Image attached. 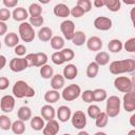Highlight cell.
I'll list each match as a JSON object with an SVG mask.
<instances>
[{
    "label": "cell",
    "instance_id": "obj_1",
    "mask_svg": "<svg viewBox=\"0 0 135 135\" xmlns=\"http://www.w3.org/2000/svg\"><path fill=\"white\" fill-rule=\"evenodd\" d=\"M134 70H135V60L132 58L112 61L109 66V71L113 75L132 73V72H134Z\"/></svg>",
    "mask_w": 135,
    "mask_h": 135
},
{
    "label": "cell",
    "instance_id": "obj_2",
    "mask_svg": "<svg viewBox=\"0 0 135 135\" xmlns=\"http://www.w3.org/2000/svg\"><path fill=\"white\" fill-rule=\"evenodd\" d=\"M12 93L15 98L21 99V98H32L35 96L36 92L35 90L24 80H18L15 82V84L12 88Z\"/></svg>",
    "mask_w": 135,
    "mask_h": 135
},
{
    "label": "cell",
    "instance_id": "obj_3",
    "mask_svg": "<svg viewBox=\"0 0 135 135\" xmlns=\"http://www.w3.org/2000/svg\"><path fill=\"white\" fill-rule=\"evenodd\" d=\"M105 102V113L109 116V118H114L119 115L120 113V108H121V100L118 96L112 95L108 97Z\"/></svg>",
    "mask_w": 135,
    "mask_h": 135
},
{
    "label": "cell",
    "instance_id": "obj_4",
    "mask_svg": "<svg viewBox=\"0 0 135 135\" xmlns=\"http://www.w3.org/2000/svg\"><path fill=\"white\" fill-rule=\"evenodd\" d=\"M18 33H19V35H18L19 38L24 42H32L36 36L34 27L26 21L20 23V25L18 27Z\"/></svg>",
    "mask_w": 135,
    "mask_h": 135
},
{
    "label": "cell",
    "instance_id": "obj_5",
    "mask_svg": "<svg viewBox=\"0 0 135 135\" xmlns=\"http://www.w3.org/2000/svg\"><path fill=\"white\" fill-rule=\"evenodd\" d=\"M114 86L116 90H118L121 93H128L131 91H134V82L132 79H130L127 76H117L114 79Z\"/></svg>",
    "mask_w": 135,
    "mask_h": 135
},
{
    "label": "cell",
    "instance_id": "obj_6",
    "mask_svg": "<svg viewBox=\"0 0 135 135\" xmlns=\"http://www.w3.org/2000/svg\"><path fill=\"white\" fill-rule=\"evenodd\" d=\"M80 95H81V88L76 83H72L69 84L68 86H64L61 93V97L65 101H73L77 99Z\"/></svg>",
    "mask_w": 135,
    "mask_h": 135
},
{
    "label": "cell",
    "instance_id": "obj_7",
    "mask_svg": "<svg viewBox=\"0 0 135 135\" xmlns=\"http://www.w3.org/2000/svg\"><path fill=\"white\" fill-rule=\"evenodd\" d=\"M27 62H28V66H38L41 68L42 65L46 64L47 62V55L43 52H39V53H31L27 54L25 56Z\"/></svg>",
    "mask_w": 135,
    "mask_h": 135
},
{
    "label": "cell",
    "instance_id": "obj_8",
    "mask_svg": "<svg viewBox=\"0 0 135 135\" xmlns=\"http://www.w3.org/2000/svg\"><path fill=\"white\" fill-rule=\"evenodd\" d=\"M71 122H72V126L75 129L82 130L86 126V115L84 114V112L78 110V111H76V112H74L72 114V116H71Z\"/></svg>",
    "mask_w": 135,
    "mask_h": 135
},
{
    "label": "cell",
    "instance_id": "obj_9",
    "mask_svg": "<svg viewBox=\"0 0 135 135\" xmlns=\"http://www.w3.org/2000/svg\"><path fill=\"white\" fill-rule=\"evenodd\" d=\"M8 66L11 69V71H13L15 73H19L28 68V62L25 57H15V58L11 59Z\"/></svg>",
    "mask_w": 135,
    "mask_h": 135
},
{
    "label": "cell",
    "instance_id": "obj_10",
    "mask_svg": "<svg viewBox=\"0 0 135 135\" xmlns=\"http://www.w3.org/2000/svg\"><path fill=\"white\" fill-rule=\"evenodd\" d=\"M60 31L63 34L64 39L66 40H72L74 33H75V23L72 20H63L60 23Z\"/></svg>",
    "mask_w": 135,
    "mask_h": 135
},
{
    "label": "cell",
    "instance_id": "obj_11",
    "mask_svg": "<svg viewBox=\"0 0 135 135\" xmlns=\"http://www.w3.org/2000/svg\"><path fill=\"white\" fill-rule=\"evenodd\" d=\"M122 107L124 111L128 113H133L135 111V92L134 91L124 93L122 98Z\"/></svg>",
    "mask_w": 135,
    "mask_h": 135
},
{
    "label": "cell",
    "instance_id": "obj_12",
    "mask_svg": "<svg viewBox=\"0 0 135 135\" xmlns=\"http://www.w3.org/2000/svg\"><path fill=\"white\" fill-rule=\"evenodd\" d=\"M93 25H94V27L96 30H99V31H109V30L112 28L113 22H112V20L109 17L99 16V17L95 18V20L93 22Z\"/></svg>",
    "mask_w": 135,
    "mask_h": 135
},
{
    "label": "cell",
    "instance_id": "obj_13",
    "mask_svg": "<svg viewBox=\"0 0 135 135\" xmlns=\"http://www.w3.org/2000/svg\"><path fill=\"white\" fill-rule=\"evenodd\" d=\"M15 108V97L13 95H4L0 99V109L4 113H11Z\"/></svg>",
    "mask_w": 135,
    "mask_h": 135
},
{
    "label": "cell",
    "instance_id": "obj_14",
    "mask_svg": "<svg viewBox=\"0 0 135 135\" xmlns=\"http://www.w3.org/2000/svg\"><path fill=\"white\" fill-rule=\"evenodd\" d=\"M86 47L88 50L92 51V52H99L102 49V40L98 37V36H92L89 39H86Z\"/></svg>",
    "mask_w": 135,
    "mask_h": 135
},
{
    "label": "cell",
    "instance_id": "obj_15",
    "mask_svg": "<svg viewBox=\"0 0 135 135\" xmlns=\"http://www.w3.org/2000/svg\"><path fill=\"white\" fill-rule=\"evenodd\" d=\"M60 128H59V122L55 119L50 120L45 123L43 130H42V134L43 135H57L59 132Z\"/></svg>",
    "mask_w": 135,
    "mask_h": 135
},
{
    "label": "cell",
    "instance_id": "obj_16",
    "mask_svg": "<svg viewBox=\"0 0 135 135\" xmlns=\"http://www.w3.org/2000/svg\"><path fill=\"white\" fill-rule=\"evenodd\" d=\"M56 116L59 121L61 122H66L68 120L71 119L72 116V111L68 105H60L57 111H56Z\"/></svg>",
    "mask_w": 135,
    "mask_h": 135
},
{
    "label": "cell",
    "instance_id": "obj_17",
    "mask_svg": "<svg viewBox=\"0 0 135 135\" xmlns=\"http://www.w3.org/2000/svg\"><path fill=\"white\" fill-rule=\"evenodd\" d=\"M78 75V69L75 64L73 63H68L64 68H63V72H62V76L64 77V79L68 80H74Z\"/></svg>",
    "mask_w": 135,
    "mask_h": 135
},
{
    "label": "cell",
    "instance_id": "obj_18",
    "mask_svg": "<svg viewBox=\"0 0 135 135\" xmlns=\"http://www.w3.org/2000/svg\"><path fill=\"white\" fill-rule=\"evenodd\" d=\"M40 114H41V117L44 120L50 121V120L55 119V117H56V110L51 104H44L40 109Z\"/></svg>",
    "mask_w": 135,
    "mask_h": 135
},
{
    "label": "cell",
    "instance_id": "obj_19",
    "mask_svg": "<svg viewBox=\"0 0 135 135\" xmlns=\"http://www.w3.org/2000/svg\"><path fill=\"white\" fill-rule=\"evenodd\" d=\"M12 17L15 21L17 22H24L27 18H28V13L27 9H25L22 6H19L17 8H14L13 13H12Z\"/></svg>",
    "mask_w": 135,
    "mask_h": 135
},
{
    "label": "cell",
    "instance_id": "obj_20",
    "mask_svg": "<svg viewBox=\"0 0 135 135\" xmlns=\"http://www.w3.org/2000/svg\"><path fill=\"white\" fill-rule=\"evenodd\" d=\"M53 13L56 17L59 18H66L70 16V8L66 4L64 3H58L54 6L53 8Z\"/></svg>",
    "mask_w": 135,
    "mask_h": 135
},
{
    "label": "cell",
    "instance_id": "obj_21",
    "mask_svg": "<svg viewBox=\"0 0 135 135\" xmlns=\"http://www.w3.org/2000/svg\"><path fill=\"white\" fill-rule=\"evenodd\" d=\"M64 83H65V79L61 74H55L52 78H51V86L52 90H56L59 91L61 89L64 88Z\"/></svg>",
    "mask_w": 135,
    "mask_h": 135
},
{
    "label": "cell",
    "instance_id": "obj_22",
    "mask_svg": "<svg viewBox=\"0 0 135 135\" xmlns=\"http://www.w3.org/2000/svg\"><path fill=\"white\" fill-rule=\"evenodd\" d=\"M17 117H18L19 120H21L23 122L31 120V118H32V110H31V108L27 107V105L20 107L18 109V111H17Z\"/></svg>",
    "mask_w": 135,
    "mask_h": 135
},
{
    "label": "cell",
    "instance_id": "obj_23",
    "mask_svg": "<svg viewBox=\"0 0 135 135\" xmlns=\"http://www.w3.org/2000/svg\"><path fill=\"white\" fill-rule=\"evenodd\" d=\"M19 36L15 32H9L4 36V43L8 47H15L19 44Z\"/></svg>",
    "mask_w": 135,
    "mask_h": 135
},
{
    "label": "cell",
    "instance_id": "obj_24",
    "mask_svg": "<svg viewBox=\"0 0 135 135\" xmlns=\"http://www.w3.org/2000/svg\"><path fill=\"white\" fill-rule=\"evenodd\" d=\"M37 36H38V39H39L40 41H42V42H47V41H50V40L52 39V37H53V31H52V28L49 27V26H42V27L38 31Z\"/></svg>",
    "mask_w": 135,
    "mask_h": 135
},
{
    "label": "cell",
    "instance_id": "obj_25",
    "mask_svg": "<svg viewBox=\"0 0 135 135\" xmlns=\"http://www.w3.org/2000/svg\"><path fill=\"white\" fill-rule=\"evenodd\" d=\"M61 97V94L59 93V91L56 90H49L45 92L44 94V101L47 102V104H52L57 102Z\"/></svg>",
    "mask_w": 135,
    "mask_h": 135
},
{
    "label": "cell",
    "instance_id": "obj_26",
    "mask_svg": "<svg viewBox=\"0 0 135 135\" xmlns=\"http://www.w3.org/2000/svg\"><path fill=\"white\" fill-rule=\"evenodd\" d=\"M71 41L73 42L74 45L81 46V45H83L86 42V35L82 31H75L74 36H73V38H72Z\"/></svg>",
    "mask_w": 135,
    "mask_h": 135
},
{
    "label": "cell",
    "instance_id": "obj_27",
    "mask_svg": "<svg viewBox=\"0 0 135 135\" xmlns=\"http://www.w3.org/2000/svg\"><path fill=\"white\" fill-rule=\"evenodd\" d=\"M95 62L99 65V66H103L107 65L110 62V55L108 52L104 51H99L97 52L96 56H95Z\"/></svg>",
    "mask_w": 135,
    "mask_h": 135
},
{
    "label": "cell",
    "instance_id": "obj_28",
    "mask_svg": "<svg viewBox=\"0 0 135 135\" xmlns=\"http://www.w3.org/2000/svg\"><path fill=\"white\" fill-rule=\"evenodd\" d=\"M51 42V46L53 50L55 51H61L62 49H64V38L61 36H53L52 39L50 40Z\"/></svg>",
    "mask_w": 135,
    "mask_h": 135
},
{
    "label": "cell",
    "instance_id": "obj_29",
    "mask_svg": "<svg viewBox=\"0 0 135 135\" xmlns=\"http://www.w3.org/2000/svg\"><path fill=\"white\" fill-rule=\"evenodd\" d=\"M44 126V119L41 116H34L31 118V127L34 131H42Z\"/></svg>",
    "mask_w": 135,
    "mask_h": 135
},
{
    "label": "cell",
    "instance_id": "obj_30",
    "mask_svg": "<svg viewBox=\"0 0 135 135\" xmlns=\"http://www.w3.org/2000/svg\"><path fill=\"white\" fill-rule=\"evenodd\" d=\"M11 130L13 131L14 134L16 135H22L25 132V123L19 119L15 120L14 122H12V128Z\"/></svg>",
    "mask_w": 135,
    "mask_h": 135
},
{
    "label": "cell",
    "instance_id": "obj_31",
    "mask_svg": "<svg viewBox=\"0 0 135 135\" xmlns=\"http://www.w3.org/2000/svg\"><path fill=\"white\" fill-rule=\"evenodd\" d=\"M108 50L110 51V53H119L122 50V42L119 39H112L108 43Z\"/></svg>",
    "mask_w": 135,
    "mask_h": 135
},
{
    "label": "cell",
    "instance_id": "obj_32",
    "mask_svg": "<svg viewBox=\"0 0 135 135\" xmlns=\"http://www.w3.org/2000/svg\"><path fill=\"white\" fill-rule=\"evenodd\" d=\"M98 72H99V65L95 61H92V62H90L88 64L85 73H86V76L89 78H91V79L92 78H95L98 75Z\"/></svg>",
    "mask_w": 135,
    "mask_h": 135
},
{
    "label": "cell",
    "instance_id": "obj_33",
    "mask_svg": "<svg viewBox=\"0 0 135 135\" xmlns=\"http://www.w3.org/2000/svg\"><path fill=\"white\" fill-rule=\"evenodd\" d=\"M93 98L95 102H100V101H104L108 98V93L104 89L98 88L93 90Z\"/></svg>",
    "mask_w": 135,
    "mask_h": 135
},
{
    "label": "cell",
    "instance_id": "obj_34",
    "mask_svg": "<svg viewBox=\"0 0 135 135\" xmlns=\"http://www.w3.org/2000/svg\"><path fill=\"white\" fill-rule=\"evenodd\" d=\"M108 122H109V116L107 115L105 112H102L101 111L98 114V116L95 118V124H96L97 128L102 129V128H104L108 124Z\"/></svg>",
    "mask_w": 135,
    "mask_h": 135
},
{
    "label": "cell",
    "instance_id": "obj_35",
    "mask_svg": "<svg viewBox=\"0 0 135 135\" xmlns=\"http://www.w3.org/2000/svg\"><path fill=\"white\" fill-rule=\"evenodd\" d=\"M40 76L43 79H51L54 76V69L50 64H44L40 68Z\"/></svg>",
    "mask_w": 135,
    "mask_h": 135
},
{
    "label": "cell",
    "instance_id": "obj_36",
    "mask_svg": "<svg viewBox=\"0 0 135 135\" xmlns=\"http://www.w3.org/2000/svg\"><path fill=\"white\" fill-rule=\"evenodd\" d=\"M27 13L31 17H38V16H41L42 15V6L39 4V3H32L30 4L28 6V9H27Z\"/></svg>",
    "mask_w": 135,
    "mask_h": 135
},
{
    "label": "cell",
    "instance_id": "obj_37",
    "mask_svg": "<svg viewBox=\"0 0 135 135\" xmlns=\"http://www.w3.org/2000/svg\"><path fill=\"white\" fill-rule=\"evenodd\" d=\"M110 12L116 13L120 9L121 7V2L119 0H105V5H104Z\"/></svg>",
    "mask_w": 135,
    "mask_h": 135
},
{
    "label": "cell",
    "instance_id": "obj_38",
    "mask_svg": "<svg viewBox=\"0 0 135 135\" xmlns=\"http://www.w3.org/2000/svg\"><path fill=\"white\" fill-rule=\"evenodd\" d=\"M12 128V120L7 115H0V129L8 131Z\"/></svg>",
    "mask_w": 135,
    "mask_h": 135
},
{
    "label": "cell",
    "instance_id": "obj_39",
    "mask_svg": "<svg viewBox=\"0 0 135 135\" xmlns=\"http://www.w3.org/2000/svg\"><path fill=\"white\" fill-rule=\"evenodd\" d=\"M60 52H61V54H62V57H63V59H64V62H70V61H72V60L74 59V57H75V53H74V51H73L72 49L64 47V49H62Z\"/></svg>",
    "mask_w": 135,
    "mask_h": 135
},
{
    "label": "cell",
    "instance_id": "obj_40",
    "mask_svg": "<svg viewBox=\"0 0 135 135\" xmlns=\"http://www.w3.org/2000/svg\"><path fill=\"white\" fill-rule=\"evenodd\" d=\"M88 115H89V117L90 118H92V119H95L97 116H98V114L101 112V110H100V108L97 105V104H90L89 107H88Z\"/></svg>",
    "mask_w": 135,
    "mask_h": 135
},
{
    "label": "cell",
    "instance_id": "obj_41",
    "mask_svg": "<svg viewBox=\"0 0 135 135\" xmlns=\"http://www.w3.org/2000/svg\"><path fill=\"white\" fill-rule=\"evenodd\" d=\"M122 49H124L129 53H134L135 52V38H129L124 43H122Z\"/></svg>",
    "mask_w": 135,
    "mask_h": 135
},
{
    "label": "cell",
    "instance_id": "obj_42",
    "mask_svg": "<svg viewBox=\"0 0 135 135\" xmlns=\"http://www.w3.org/2000/svg\"><path fill=\"white\" fill-rule=\"evenodd\" d=\"M76 5H78L83 12L84 14L85 13H89L91 9H92V2L90 0H78Z\"/></svg>",
    "mask_w": 135,
    "mask_h": 135
},
{
    "label": "cell",
    "instance_id": "obj_43",
    "mask_svg": "<svg viewBox=\"0 0 135 135\" xmlns=\"http://www.w3.org/2000/svg\"><path fill=\"white\" fill-rule=\"evenodd\" d=\"M51 59H52V62L56 65H61V64L64 63V59H63L62 54H61L60 51H56L55 53H53Z\"/></svg>",
    "mask_w": 135,
    "mask_h": 135
},
{
    "label": "cell",
    "instance_id": "obj_44",
    "mask_svg": "<svg viewBox=\"0 0 135 135\" xmlns=\"http://www.w3.org/2000/svg\"><path fill=\"white\" fill-rule=\"evenodd\" d=\"M30 18V24L33 26V27H40L43 25V22H44V18L41 16H38V17H28Z\"/></svg>",
    "mask_w": 135,
    "mask_h": 135
},
{
    "label": "cell",
    "instance_id": "obj_45",
    "mask_svg": "<svg viewBox=\"0 0 135 135\" xmlns=\"http://www.w3.org/2000/svg\"><path fill=\"white\" fill-rule=\"evenodd\" d=\"M81 98L84 102L86 103H92L94 102V98H93V91L92 90H85L83 92H81Z\"/></svg>",
    "mask_w": 135,
    "mask_h": 135
},
{
    "label": "cell",
    "instance_id": "obj_46",
    "mask_svg": "<svg viewBox=\"0 0 135 135\" xmlns=\"http://www.w3.org/2000/svg\"><path fill=\"white\" fill-rule=\"evenodd\" d=\"M11 17H12V13L9 12L8 8H5V7L0 8V21L5 22V21L9 20Z\"/></svg>",
    "mask_w": 135,
    "mask_h": 135
},
{
    "label": "cell",
    "instance_id": "obj_47",
    "mask_svg": "<svg viewBox=\"0 0 135 135\" xmlns=\"http://www.w3.org/2000/svg\"><path fill=\"white\" fill-rule=\"evenodd\" d=\"M70 15H72V16L75 17V18H80V17H82V16L84 15V12H83L78 5H75V6H73V7L70 9Z\"/></svg>",
    "mask_w": 135,
    "mask_h": 135
},
{
    "label": "cell",
    "instance_id": "obj_48",
    "mask_svg": "<svg viewBox=\"0 0 135 135\" xmlns=\"http://www.w3.org/2000/svg\"><path fill=\"white\" fill-rule=\"evenodd\" d=\"M14 52L18 57H23L25 55V53H26V47H25V45L19 43L17 46L14 47Z\"/></svg>",
    "mask_w": 135,
    "mask_h": 135
},
{
    "label": "cell",
    "instance_id": "obj_49",
    "mask_svg": "<svg viewBox=\"0 0 135 135\" xmlns=\"http://www.w3.org/2000/svg\"><path fill=\"white\" fill-rule=\"evenodd\" d=\"M8 85H9V79L5 76H1L0 77V91L6 90Z\"/></svg>",
    "mask_w": 135,
    "mask_h": 135
},
{
    "label": "cell",
    "instance_id": "obj_50",
    "mask_svg": "<svg viewBox=\"0 0 135 135\" xmlns=\"http://www.w3.org/2000/svg\"><path fill=\"white\" fill-rule=\"evenodd\" d=\"M18 2H19L18 0H3V1H2L4 7H5V8H8V9L16 7L17 4H18Z\"/></svg>",
    "mask_w": 135,
    "mask_h": 135
},
{
    "label": "cell",
    "instance_id": "obj_51",
    "mask_svg": "<svg viewBox=\"0 0 135 135\" xmlns=\"http://www.w3.org/2000/svg\"><path fill=\"white\" fill-rule=\"evenodd\" d=\"M6 34H7V25L5 22L0 21V37L5 36Z\"/></svg>",
    "mask_w": 135,
    "mask_h": 135
},
{
    "label": "cell",
    "instance_id": "obj_52",
    "mask_svg": "<svg viewBox=\"0 0 135 135\" xmlns=\"http://www.w3.org/2000/svg\"><path fill=\"white\" fill-rule=\"evenodd\" d=\"M92 5H94L95 7H102V6H104L105 5V0H94L93 1V3H92Z\"/></svg>",
    "mask_w": 135,
    "mask_h": 135
},
{
    "label": "cell",
    "instance_id": "obj_53",
    "mask_svg": "<svg viewBox=\"0 0 135 135\" xmlns=\"http://www.w3.org/2000/svg\"><path fill=\"white\" fill-rule=\"evenodd\" d=\"M5 64H6V57L4 55H0V72L3 70Z\"/></svg>",
    "mask_w": 135,
    "mask_h": 135
},
{
    "label": "cell",
    "instance_id": "obj_54",
    "mask_svg": "<svg viewBox=\"0 0 135 135\" xmlns=\"http://www.w3.org/2000/svg\"><path fill=\"white\" fill-rule=\"evenodd\" d=\"M134 119H135V114H132L131 117H130V124H131V127H135Z\"/></svg>",
    "mask_w": 135,
    "mask_h": 135
},
{
    "label": "cell",
    "instance_id": "obj_55",
    "mask_svg": "<svg viewBox=\"0 0 135 135\" xmlns=\"http://www.w3.org/2000/svg\"><path fill=\"white\" fill-rule=\"evenodd\" d=\"M77 135H90V134H89L86 131H84V130H80Z\"/></svg>",
    "mask_w": 135,
    "mask_h": 135
},
{
    "label": "cell",
    "instance_id": "obj_56",
    "mask_svg": "<svg viewBox=\"0 0 135 135\" xmlns=\"http://www.w3.org/2000/svg\"><path fill=\"white\" fill-rule=\"evenodd\" d=\"M128 135H135V129H132L128 132Z\"/></svg>",
    "mask_w": 135,
    "mask_h": 135
},
{
    "label": "cell",
    "instance_id": "obj_57",
    "mask_svg": "<svg viewBox=\"0 0 135 135\" xmlns=\"http://www.w3.org/2000/svg\"><path fill=\"white\" fill-rule=\"evenodd\" d=\"M94 135H107V133H105V132H101V131H99V132H96Z\"/></svg>",
    "mask_w": 135,
    "mask_h": 135
},
{
    "label": "cell",
    "instance_id": "obj_58",
    "mask_svg": "<svg viewBox=\"0 0 135 135\" xmlns=\"http://www.w3.org/2000/svg\"><path fill=\"white\" fill-rule=\"evenodd\" d=\"M62 135H72V134H69V133H65V134H62Z\"/></svg>",
    "mask_w": 135,
    "mask_h": 135
},
{
    "label": "cell",
    "instance_id": "obj_59",
    "mask_svg": "<svg viewBox=\"0 0 135 135\" xmlns=\"http://www.w3.org/2000/svg\"><path fill=\"white\" fill-rule=\"evenodd\" d=\"M0 49H1V41H0Z\"/></svg>",
    "mask_w": 135,
    "mask_h": 135
}]
</instances>
